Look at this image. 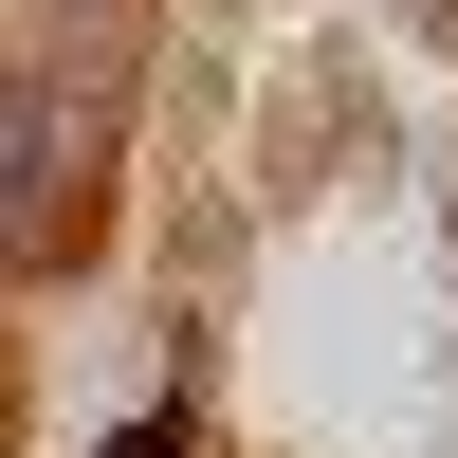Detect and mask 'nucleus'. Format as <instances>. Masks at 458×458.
Listing matches in <instances>:
<instances>
[{
	"label": "nucleus",
	"instance_id": "1",
	"mask_svg": "<svg viewBox=\"0 0 458 458\" xmlns=\"http://www.w3.org/2000/svg\"><path fill=\"white\" fill-rule=\"evenodd\" d=\"M37 183H55V92H37V73H0V239H19V257H55Z\"/></svg>",
	"mask_w": 458,
	"mask_h": 458
}]
</instances>
